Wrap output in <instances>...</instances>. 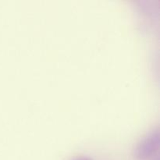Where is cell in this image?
<instances>
[{"label": "cell", "instance_id": "cell-1", "mask_svg": "<svg viewBox=\"0 0 160 160\" xmlns=\"http://www.w3.org/2000/svg\"><path fill=\"white\" fill-rule=\"evenodd\" d=\"M159 146V131L158 128L152 130L144 135L134 149V154L137 159H147L158 150Z\"/></svg>", "mask_w": 160, "mask_h": 160}, {"label": "cell", "instance_id": "cell-2", "mask_svg": "<svg viewBox=\"0 0 160 160\" xmlns=\"http://www.w3.org/2000/svg\"><path fill=\"white\" fill-rule=\"evenodd\" d=\"M73 160H91L88 157H86V156H80V157L76 158Z\"/></svg>", "mask_w": 160, "mask_h": 160}]
</instances>
